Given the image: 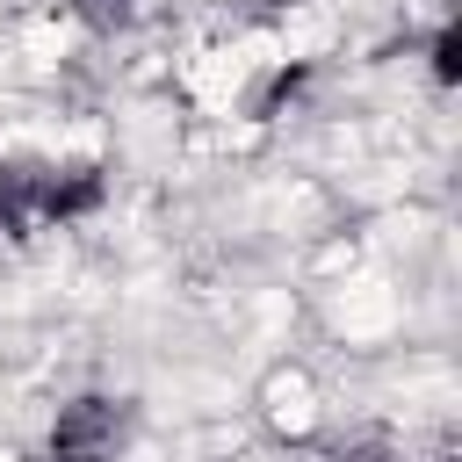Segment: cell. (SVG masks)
Returning a JSON list of instances; mask_svg holds the SVG:
<instances>
[{"instance_id": "1", "label": "cell", "mask_w": 462, "mask_h": 462, "mask_svg": "<svg viewBox=\"0 0 462 462\" xmlns=\"http://www.w3.org/2000/svg\"><path fill=\"white\" fill-rule=\"evenodd\" d=\"M101 202V173L94 166H43V159H0V231L29 238L43 224L87 217Z\"/></svg>"}, {"instance_id": "2", "label": "cell", "mask_w": 462, "mask_h": 462, "mask_svg": "<svg viewBox=\"0 0 462 462\" xmlns=\"http://www.w3.org/2000/svg\"><path fill=\"white\" fill-rule=\"evenodd\" d=\"M116 433H123L116 397H72V404L58 411L51 448H58V455H108V448H116Z\"/></svg>"}, {"instance_id": "3", "label": "cell", "mask_w": 462, "mask_h": 462, "mask_svg": "<svg viewBox=\"0 0 462 462\" xmlns=\"http://www.w3.org/2000/svg\"><path fill=\"white\" fill-rule=\"evenodd\" d=\"M433 72H440V79H455V72H462V36H455V29H440V36H433Z\"/></svg>"}, {"instance_id": "4", "label": "cell", "mask_w": 462, "mask_h": 462, "mask_svg": "<svg viewBox=\"0 0 462 462\" xmlns=\"http://www.w3.org/2000/svg\"><path fill=\"white\" fill-rule=\"evenodd\" d=\"M87 14H94V22H123V14H130V0H87Z\"/></svg>"}]
</instances>
